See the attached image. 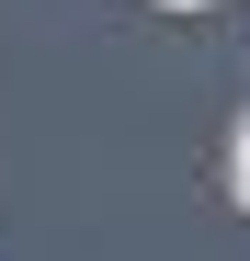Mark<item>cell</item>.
I'll use <instances>...</instances> for the list:
<instances>
[{
	"label": "cell",
	"mask_w": 250,
	"mask_h": 261,
	"mask_svg": "<svg viewBox=\"0 0 250 261\" xmlns=\"http://www.w3.org/2000/svg\"><path fill=\"white\" fill-rule=\"evenodd\" d=\"M159 12H205V0H159Z\"/></svg>",
	"instance_id": "obj_2"
},
{
	"label": "cell",
	"mask_w": 250,
	"mask_h": 261,
	"mask_svg": "<svg viewBox=\"0 0 250 261\" xmlns=\"http://www.w3.org/2000/svg\"><path fill=\"white\" fill-rule=\"evenodd\" d=\"M228 193H239V216H250V114H239V137H228Z\"/></svg>",
	"instance_id": "obj_1"
}]
</instances>
